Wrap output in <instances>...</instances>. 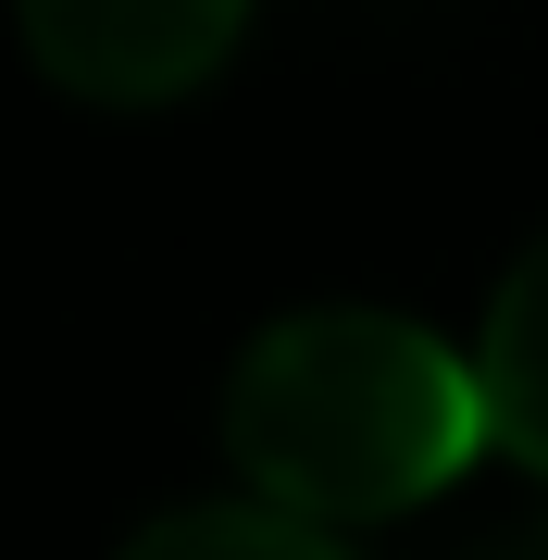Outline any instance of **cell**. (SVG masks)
<instances>
[{
	"label": "cell",
	"instance_id": "obj_4",
	"mask_svg": "<svg viewBox=\"0 0 548 560\" xmlns=\"http://www.w3.org/2000/svg\"><path fill=\"white\" fill-rule=\"evenodd\" d=\"M113 560H362V548L300 523V511H275V499H187L163 523H138Z\"/></svg>",
	"mask_w": 548,
	"mask_h": 560
},
{
	"label": "cell",
	"instance_id": "obj_3",
	"mask_svg": "<svg viewBox=\"0 0 548 560\" xmlns=\"http://www.w3.org/2000/svg\"><path fill=\"white\" fill-rule=\"evenodd\" d=\"M474 386H487V436L548 474V237H524V261L499 275L487 337H474Z\"/></svg>",
	"mask_w": 548,
	"mask_h": 560
},
{
	"label": "cell",
	"instance_id": "obj_2",
	"mask_svg": "<svg viewBox=\"0 0 548 560\" xmlns=\"http://www.w3.org/2000/svg\"><path fill=\"white\" fill-rule=\"evenodd\" d=\"M13 25L50 88L101 113H150L224 75V50L249 38V0H13Z\"/></svg>",
	"mask_w": 548,
	"mask_h": 560
},
{
	"label": "cell",
	"instance_id": "obj_5",
	"mask_svg": "<svg viewBox=\"0 0 548 560\" xmlns=\"http://www.w3.org/2000/svg\"><path fill=\"white\" fill-rule=\"evenodd\" d=\"M462 560H548V511H524V523H499V536H474Z\"/></svg>",
	"mask_w": 548,
	"mask_h": 560
},
{
	"label": "cell",
	"instance_id": "obj_1",
	"mask_svg": "<svg viewBox=\"0 0 548 560\" xmlns=\"http://www.w3.org/2000/svg\"><path fill=\"white\" fill-rule=\"evenodd\" d=\"M474 448H487L474 349L374 300L275 312L224 374V460L249 474V499L325 523V536L448 499Z\"/></svg>",
	"mask_w": 548,
	"mask_h": 560
}]
</instances>
